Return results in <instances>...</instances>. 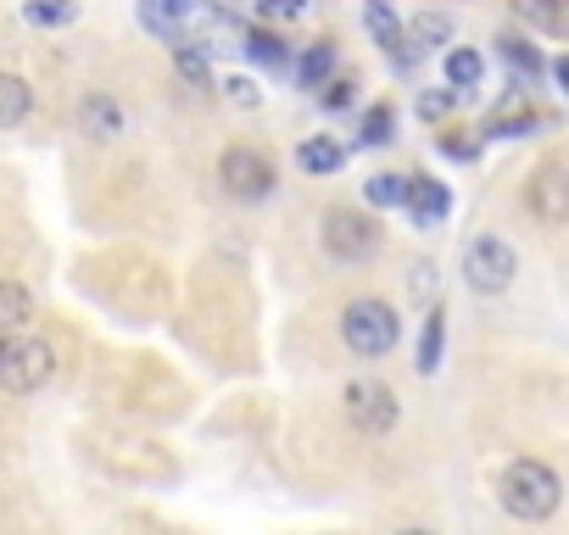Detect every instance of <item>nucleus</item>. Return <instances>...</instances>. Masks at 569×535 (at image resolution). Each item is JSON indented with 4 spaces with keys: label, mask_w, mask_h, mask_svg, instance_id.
<instances>
[{
    "label": "nucleus",
    "mask_w": 569,
    "mask_h": 535,
    "mask_svg": "<svg viewBox=\"0 0 569 535\" xmlns=\"http://www.w3.org/2000/svg\"><path fill=\"white\" fill-rule=\"evenodd\" d=\"M497 502H502L513 518L541 524V518L558 513V502H563V480H558L541 457H513V463L502 468V480H497Z\"/></svg>",
    "instance_id": "f257e3e1"
},
{
    "label": "nucleus",
    "mask_w": 569,
    "mask_h": 535,
    "mask_svg": "<svg viewBox=\"0 0 569 535\" xmlns=\"http://www.w3.org/2000/svg\"><path fill=\"white\" fill-rule=\"evenodd\" d=\"M341 341L358 352V357H386L397 341H402V319L391 302L380 296H358L341 307Z\"/></svg>",
    "instance_id": "f03ea898"
},
{
    "label": "nucleus",
    "mask_w": 569,
    "mask_h": 535,
    "mask_svg": "<svg viewBox=\"0 0 569 535\" xmlns=\"http://www.w3.org/2000/svg\"><path fill=\"white\" fill-rule=\"evenodd\" d=\"M218 184H223L234 201H268L273 184H279V168H273V157L257 151V145H229V151L218 157Z\"/></svg>",
    "instance_id": "7ed1b4c3"
},
{
    "label": "nucleus",
    "mask_w": 569,
    "mask_h": 535,
    "mask_svg": "<svg viewBox=\"0 0 569 535\" xmlns=\"http://www.w3.org/2000/svg\"><path fill=\"white\" fill-rule=\"evenodd\" d=\"M513 268H519V256H513V245L502 234H475L463 245V280L480 296H502L513 285Z\"/></svg>",
    "instance_id": "20e7f679"
},
{
    "label": "nucleus",
    "mask_w": 569,
    "mask_h": 535,
    "mask_svg": "<svg viewBox=\"0 0 569 535\" xmlns=\"http://www.w3.org/2000/svg\"><path fill=\"white\" fill-rule=\"evenodd\" d=\"M319 234H325V251H330L336 262H363V256L380 251V223H375V212H363V206H330Z\"/></svg>",
    "instance_id": "39448f33"
},
{
    "label": "nucleus",
    "mask_w": 569,
    "mask_h": 535,
    "mask_svg": "<svg viewBox=\"0 0 569 535\" xmlns=\"http://www.w3.org/2000/svg\"><path fill=\"white\" fill-rule=\"evenodd\" d=\"M51 374H57L51 341H0V391L7 396H29Z\"/></svg>",
    "instance_id": "423d86ee"
},
{
    "label": "nucleus",
    "mask_w": 569,
    "mask_h": 535,
    "mask_svg": "<svg viewBox=\"0 0 569 535\" xmlns=\"http://www.w3.org/2000/svg\"><path fill=\"white\" fill-rule=\"evenodd\" d=\"M397 391L380 385V380H352L347 385V418L363 430V435H391L397 430Z\"/></svg>",
    "instance_id": "0eeeda50"
},
{
    "label": "nucleus",
    "mask_w": 569,
    "mask_h": 535,
    "mask_svg": "<svg viewBox=\"0 0 569 535\" xmlns=\"http://www.w3.org/2000/svg\"><path fill=\"white\" fill-rule=\"evenodd\" d=\"M525 201L541 223H569V162H541Z\"/></svg>",
    "instance_id": "6e6552de"
},
{
    "label": "nucleus",
    "mask_w": 569,
    "mask_h": 535,
    "mask_svg": "<svg viewBox=\"0 0 569 535\" xmlns=\"http://www.w3.org/2000/svg\"><path fill=\"white\" fill-rule=\"evenodd\" d=\"M363 18H369V34L380 40V51L391 57V68H413L425 51L408 40V29L397 23V12H391V0H363Z\"/></svg>",
    "instance_id": "1a4fd4ad"
},
{
    "label": "nucleus",
    "mask_w": 569,
    "mask_h": 535,
    "mask_svg": "<svg viewBox=\"0 0 569 535\" xmlns=\"http://www.w3.org/2000/svg\"><path fill=\"white\" fill-rule=\"evenodd\" d=\"M402 206H408V218H413L419 229H436V223L452 212V190H447L441 179L408 173V195H402Z\"/></svg>",
    "instance_id": "9d476101"
},
{
    "label": "nucleus",
    "mask_w": 569,
    "mask_h": 535,
    "mask_svg": "<svg viewBox=\"0 0 569 535\" xmlns=\"http://www.w3.org/2000/svg\"><path fill=\"white\" fill-rule=\"evenodd\" d=\"M530 129H541V112L525 101V90H513V95L486 118V129H480V134H491V140H519V134H530Z\"/></svg>",
    "instance_id": "9b49d317"
},
{
    "label": "nucleus",
    "mask_w": 569,
    "mask_h": 535,
    "mask_svg": "<svg viewBox=\"0 0 569 535\" xmlns=\"http://www.w3.org/2000/svg\"><path fill=\"white\" fill-rule=\"evenodd\" d=\"M79 123H84V134L90 140H118L123 134V107L107 95V90H96V95H84V107H79Z\"/></svg>",
    "instance_id": "f8f14e48"
},
{
    "label": "nucleus",
    "mask_w": 569,
    "mask_h": 535,
    "mask_svg": "<svg viewBox=\"0 0 569 535\" xmlns=\"http://www.w3.org/2000/svg\"><path fill=\"white\" fill-rule=\"evenodd\" d=\"M34 112V84L23 73H0V129H23Z\"/></svg>",
    "instance_id": "ddd939ff"
},
{
    "label": "nucleus",
    "mask_w": 569,
    "mask_h": 535,
    "mask_svg": "<svg viewBox=\"0 0 569 535\" xmlns=\"http://www.w3.org/2000/svg\"><path fill=\"white\" fill-rule=\"evenodd\" d=\"M497 57H502V62H508V68H513L525 84H536V79L547 73V57H541V51H536L525 34H502V40H497Z\"/></svg>",
    "instance_id": "4468645a"
},
{
    "label": "nucleus",
    "mask_w": 569,
    "mask_h": 535,
    "mask_svg": "<svg viewBox=\"0 0 569 535\" xmlns=\"http://www.w3.org/2000/svg\"><path fill=\"white\" fill-rule=\"evenodd\" d=\"M34 319V296L18 280H0V335H18Z\"/></svg>",
    "instance_id": "2eb2a0df"
},
{
    "label": "nucleus",
    "mask_w": 569,
    "mask_h": 535,
    "mask_svg": "<svg viewBox=\"0 0 569 535\" xmlns=\"http://www.w3.org/2000/svg\"><path fill=\"white\" fill-rule=\"evenodd\" d=\"M297 162L308 168V173H341V162H347V151L330 140V134H313V140H302V151H297Z\"/></svg>",
    "instance_id": "dca6fc26"
},
{
    "label": "nucleus",
    "mask_w": 569,
    "mask_h": 535,
    "mask_svg": "<svg viewBox=\"0 0 569 535\" xmlns=\"http://www.w3.org/2000/svg\"><path fill=\"white\" fill-rule=\"evenodd\" d=\"M441 346H447V313L441 307H430V319H425V335H419V374H436L441 369Z\"/></svg>",
    "instance_id": "f3484780"
},
{
    "label": "nucleus",
    "mask_w": 569,
    "mask_h": 535,
    "mask_svg": "<svg viewBox=\"0 0 569 535\" xmlns=\"http://www.w3.org/2000/svg\"><path fill=\"white\" fill-rule=\"evenodd\" d=\"M336 73V40H313V51L302 57V68H297V79H302V90H325V79Z\"/></svg>",
    "instance_id": "a211bd4d"
},
{
    "label": "nucleus",
    "mask_w": 569,
    "mask_h": 535,
    "mask_svg": "<svg viewBox=\"0 0 569 535\" xmlns=\"http://www.w3.org/2000/svg\"><path fill=\"white\" fill-rule=\"evenodd\" d=\"M408 40H413L419 51H436V46L452 40V18H447V12H419V18L408 23Z\"/></svg>",
    "instance_id": "6ab92c4d"
},
{
    "label": "nucleus",
    "mask_w": 569,
    "mask_h": 535,
    "mask_svg": "<svg viewBox=\"0 0 569 535\" xmlns=\"http://www.w3.org/2000/svg\"><path fill=\"white\" fill-rule=\"evenodd\" d=\"M563 0H508V12L519 18V23H530V29H563Z\"/></svg>",
    "instance_id": "aec40b11"
},
{
    "label": "nucleus",
    "mask_w": 569,
    "mask_h": 535,
    "mask_svg": "<svg viewBox=\"0 0 569 535\" xmlns=\"http://www.w3.org/2000/svg\"><path fill=\"white\" fill-rule=\"evenodd\" d=\"M23 18H29L34 29H62V23L79 18V7H73V0H29Z\"/></svg>",
    "instance_id": "412c9836"
},
{
    "label": "nucleus",
    "mask_w": 569,
    "mask_h": 535,
    "mask_svg": "<svg viewBox=\"0 0 569 535\" xmlns=\"http://www.w3.org/2000/svg\"><path fill=\"white\" fill-rule=\"evenodd\" d=\"M246 57H251V62H262V68H284V62H291L284 40H279V34H268V29H251V34H246Z\"/></svg>",
    "instance_id": "4be33fe9"
},
{
    "label": "nucleus",
    "mask_w": 569,
    "mask_h": 535,
    "mask_svg": "<svg viewBox=\"0 0 569 535\" xmlns=\"http://www.w3.org/2000/svg\"><path fill=\"white\" fill-rule=\"evenodd\" d=\"M363 195H369V206H402V195H408V173H375V179L363 184Z\"/></svg>",
    "instance_id": "5701e85b"
},
{
    "label": "nucleus",
    "mask_w": 569,
    "mask_h": 535,
    "mask_svg": "<svg viewBox=\"0 0 569 535\" xmlns=\"http://www.w3.org/2000/svg\"><path fill=\"white\" fill-rule=\"evenodd\" d=\"M480 73H486V62H480L475 51H447V84H452V90L480 84Z\"/></svg>",
    "instance_id": "b1692460"
},
{
    "label": "nucleus",
    "mask_w": 569,
    "mask_h": 535,
    "mask_svg": "<svg viewBox=\"0 0 569 535\" xmlns=\"http://www.w3.org/2000/svg\"><path fill=\"white\" fill-rule=\"evenodd\" d=\"M391 129H397V107H391V101H375V107L363 112V145H386Z\"/></svg>",
    "instance_id": "393cba45"
},
{
    "label": "nucleus",
    "mask_w": 569,
    "mask_h": 535,
    "mask_svg": "<svg viewBox=\"0 0 569 535\" xmlns=\"http://www.w3.org/2000/svg\"><path fill=\"white\" fill-rule=\"evenodd\" d=\"M173 68H179L196 90H212V68H207V57H201L196 46H173Z\"/></svg>",
    "instance_id": "a878e982"
},
{
    "label": "nucleus",
    "mask_w": 569,
    "mask_h": 535,
    "mask_svg": "<svg viewBox=\"0 0 569 535\" xmlns=\"http://www.w3.org/2000/svg\"><path fill=\"white\" fill-rule=\"evenodd\" d=\"M452 107H458V90H452V84H447V90H425V95H419V118H425V123H441Z\"/></svg>",
    "instance_id": "bb28decb"
},
{
    "label": "nucleus",
    "mask_w": 569,
    "mask_h": 535,
    "mask_svg": "<svg viewBox=\"0 0 569 535\" xmlns=\"http://www.w3.org/2000/svg\"><path fill=\"white\" fill-rule=\"evenodd\" d=\"M257 18H268V23H297V18H308V0H257Z\"/></svg>",
    "instance_id": "cd10ccee"
},
{
    "label": "nucleus",
    "mask_w": 569,
    "mask_h": 535,
    "mask_svg": "<svg viewBox=\"0 0 569 535\" xmlns=\"http://www.w3.org/2000/svg\"><path fill=\"white\" fill-rule=\"evenodd\" d=\"M352 95H358V84H352V79H336V73L325 79V107H330V112L352 107Z\"/></svg>",
    "instance_id": "c85d7f7f"
},
{
    "label": "nucleus",
    "mask_w": 569,
    "mask_h": 535,
    "mask_svg": "<svg viewBox=\"0 0 569 535\" xmlns=\"http://www.w3.org/2000/svg\"><path fill=\"white\" fill-rule=\"evenodd\" d=\"M223 90H229V101H234V107H246V112H251V107H262V90H257L251 79H229Z\"/></svg>",
    "instance_id": "c756f323"
},
{
    "label": "nucleus",
    "mask_w": 569,
    "mask_h": 535,
    "mask_svg": "<svg viewBox=\"0 0 569 535\" xmlns=\"http://www.w3.org/2000/svg\"><path fill=\"white\" fill-rule=\"evenodd\" d=\"M441 151H447V157H458V162H469L480 145H475V140H458V134H441Z\"/></svg>",
    "instance_id": "7c9ffc66"
},
{
    "label": "nucleus",
    "mask_w": 569,
    "mask_h": 535,
    "mask_svg": "<svg viewBox=\"0 0 569 535\" xmlns=\"http://www.w3.org/2000/svg\"><path fill=\"white\" fill-rule=\"evenodd\" d=\"M151 7H162V12H173V18H184V12L196 7V0H146V12H151Z\"/></svg>",
    "instance_id": "2f4dec72"
},
{
    "label": "nucleus",
    "mask_w": 569,
    "mask_h": 535,
    "mask_svg": "<svg viewBox=\"0 0 569 535\" xmlns=\"http://www.w3.org/2000/svg\"><path fill=\"white\" fill-rule=\"evenodd\" d=\"M552 79H558V90L569 95V57H558V62H552Z\"/></svg>",
    "instance_id": "473e14b6"
},
{
    "label": "nucleus",
    "mask_w": 569,
    "mask_h": 535,
    "mask_svg": "<svg viewBox=\"0 0 569 535\" xmlns=\"http://www.w3.org/2000/svg\"><path fill=\"white\" fill-rule=\"evenodd\" d=\"M0 341H7V335H0Z\"/></svg>",
    "instance_id": "72a5a7b5"
}]
</instances>
